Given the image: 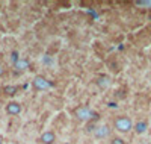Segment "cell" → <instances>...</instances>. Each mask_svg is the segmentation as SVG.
<instances>
[{"mask_svg": "<svg viewBox=\"0 0 151 144\" xmlns=\"http://www.w3.org/2000/svg\"><path fill=\"white\" fill-rule=\"evenodd\" d=\"M113 127H115V130H118L119 134H129L133 129V121L127 115H118L115 119V121H113Z\"/></svg>", "mask_w": 151, "mask_h": 144, "instance_id": "6da1fadb", "label": "cell"}, {"mask_svg": "<svg viewBox=\"0 0 151 144\" xmlns=\"http://www.w3.org/2000/svg\"><path fill=\"white\" fill-rule=\"evenodd\" d=\"M95 114L92 112V109L88 106V105H79L77 108L74 109V117L79 121H89Z\"/></svg>", "mask_w": 151, "mask_h": 144, "instance_id": "7a4b0ae2", "label": "cell"}, {"mask_svg": "<svg viewBox=\"0 0 151 144\" xmlns=\"http://www.w3.org/2000/svg\"><path fill=\"white\" fill-rule=\"evenodd\" d=\"M32 85H33V88L38 89V91H45V89H48L50 87H52V84L47 81V77H44V76H41V74H38V76L33 77Z\"/></svg>", "mask_w": 151, "mask_h": 144, "instance_id": "3957f363", "label": "cell"}, {"mask_svg": "<svg viewBox=\"0 0 151 144\" xmlns=\"http://www.w3.org/2000/svg\"><path fill=\"white\" fill-rule=\"evenodd\" d=\"M94 137L95 138H107L109 135H110V127L107 126V124H103V126H97L95 129H94Z\"/></svg>", "mask_w": 151, "mask_h": 144, "instance_id": "277c9868", "label": "cell"}, {"mask_svg": "<svg viewBox=\"0 0 151 144\" xmlns=\"http://www.w3.org/2000/svg\"><path fill=\"white\" fill-rule=\"evenodd\" d=\"M40 141H41L42 144H55V141H56V134L53 132V130H45V132L41 134Z\"/></svg>", "mask_w": 151, "mask_h": 144, "instance_id": "5b68a950", "label": "cell"}, {"mask_svg": "<svg viewBox=\"0 0 151 144\" xmlns=\"http://www.w3.org/2000/svg\"><path fill=\"white\" fill-rule=\"evenodd\" d=\"M6 112L9 115H18L21 112V105L18 102H9L6 105Z\"/></svg>", "mask_w": 151, "mask_h": 144, "instance_id": "8992f818", "label": "cell"}, {"mask_svg": "<svg viewBox=\"0 0 151 144\" xmlns=\"http://www.w3.org/2000/svg\"><path fill=\"white\" fill-rule=\"evenodd\" d=\"M133 129H134V132H136L137 135H142V134H145V132H147V129H148V123H147L145 120H141V121H137V123L133 126Z\"/></svg>", "mask_w": 151, "mask_h": 144, "instance_id": "52a82bcc", "label": "cell"}, {"mask_svg": "<svg viewBox=\"0 0 151 144\" xmlns=\"http://www.w3.org/2000/svg\"><path fill=\"white\" fill-rule=\"evenodd\" d=\"M14 65H15V68H17V70L23 71V70H26V68L29 67V61H26V59H18Z\"/></svg>", "mask_w": 151, "mask_h": 144, "instance_id": "ba28073f", "label": "cell"}, {"mask_svg": "<svg viewBox=\"0 0 151 144\" xmlns=\"http://www.w3.org/2000/svg\"><path fill=\"white\" fill-rule=\"evenodd\" d=\"M3 91L8 94V96H14V94H17V91H18V88L17 87H14V85H6L5 88H3Z\"/></svg>", "mask_w": 151, "mask_h": 144, "instance_id": "9c48e42d", "label": "cell"}, {"mask_svg": "<svg viewBox=\"0 0 151 144\" xmlns=\"http://www.w3.org/2000/svg\"><path fill=\"white\" fill-rule=\"evenodd\" d=\"M110 144H125V141L122 138H119V137H115V138H112Z\"/></svg>", "mask_w": 151, "mask_h": 144, "instance_id": "30bf717a", "label": "cell"}, {"mask_svg": "<svg viewBox=\"0 0 151 144\" xmlns=\"http://www.w3.org/2000/svg\"><path fill=\"white\" fill-rule=\"evenodd\" d=\"M18 59H20V58H18V53H17V52H12V55H11V61H12V64H15Z\"/></svg>", "mask_w": 151, "mask_h": 144, "instance_id": "8fae6325", "label": "cell"}, {"mask_svg": "<svg viewBox=\"0 0 151 144\" xmlns=\"http://www.w3.org/2000/svg\"><path fill=\"white\" fill-rule=\"evenodd\" d=\"M5 74V70H3V67H2V65H0V77H2Z\"/></svg>", "mask_w": 151, "mask_h": 144, "instance_id": "7c38bea8", "label": "cell"}, {"mask_svg": "<svg viewBox=\"0 0 151 144\" xmlns=\"http://www.w3.org/2000/svg\"><path fill=\"white\" fill-rule=\"evenodd\" d=\"M0 144H3V141H2V138H0Z\"/></svg>", "mask_w": 151, "mask_h": 144, "instance_id": "4fadbf2b", "label": "cell"}]
</instances>
